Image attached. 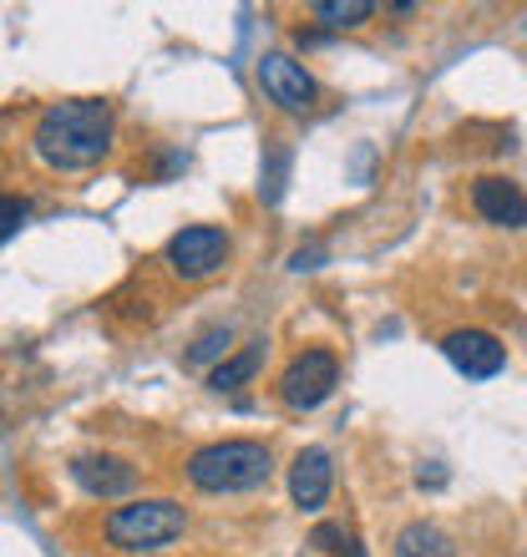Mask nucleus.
Masks as SVG:
<instances>
[{"mask_svg":"<svg viewBox=\"0 0 527 557\" xmlns=\"http://www.w3.org/2000/svg\"><path fill=\"white\" fill-rule=\"evenodd\" d=\"M112 107L102 97H66V102L41 107V117L30 127V152L51 173H87L112 152Z\"/></svg>","mask_w":527,"mask_h":557,"instance_id":"1","label":"nucleus"},{"mask_svg":"<svg viewBox=\"0 0 527 557\" xmlns=\"http://www.w3.org/2000/svg\"><path fill=\"white\" fill-rule=\"evenodd\" d=\"M183 528H188V512L168 497H143V502H127V507H112L102 522L107 543L122 547V553L168 547L173 537H183Z\"/></svg>","mask_w":527,"mask_h":557,"instance_id":"3","label":"nucleus"},{"mask_svg":"<svg viewBox=\"0 0 527 557\" xmlns=\"http://www.w3.org/2000/svg\"><path fill=\"white\" fill-rule=\"evenodd\" d=\"M395 557H456L452 537L437 528V522H406V528L395 532Z\"/></svg>","mask_w":527,"mask_h":557,"instance_id":"12","label":"nucleus"},{"mask_svg":"<svg viewBox=\"0 0 527 557\" xmlns=\"http://www.w3.org/2000/svg\"><path fill=\"white\" fill-rule=\"evenodd\" d=\"M330 482H335V467H330V451H324V446H305V451L294 456V467H290V497H294V507H305V512L324 507Z\"/></svg>","mask_w":527,"mask_h":557,"instance_id":"9","label":"nucleus"},{"mask_svg":"<svg viewBox=\"0 0 527 557\" xmlns=\"http://www.w3.org/2000/svg\"><path fill=\"white\" fill-rule=\"evenodd\" d=\"M340 543H345V532H340V528H330V522H320V528L309 532V547H320V553H335Z\"/></svg>","mask_w":527,"mask_h":557,"instance_id":"16","label":"nucleus"},{"mask_svg":"<svg viewBox=\"0 0 527 557\" xmlns=\"http://www.w3.org/2000/svg\"><path fill=\"white\" fill-rule=\"evenodd\" d=\"M274 456L264 441H213L188 456V482L198 492H254L269 482Z\"/></svg>","mask_w":527,"mask_h":557,"instance_id":"2","label":"nucleus"},{"mask_svg":"<svg viewBox=\"0 0 527 557\" xmlns=\"http://www.w3.org/2000/svg\"><path fill=\"white\" fill-rule=\"evenodd\" d=\"M340 385V360L330 350H299L284 366V375H279V400L290 406V411H315V406H324V400L335 396Z\"/></svg>","mask_w":527,"mask_h":557,"instance_id":"4","label":"nucleus"},{"mask_svg":"<svg viewBox=\"0 0 527 557\" xmlns=\"http://www.w3.org/2000/svg\"><path fill=\"white\" fill-rule=\"evenodd\" d=\"M471 208L498 228H527V193L513 177H477L471 183Z\"/></svg>","mask_w":527,"mask_h":557,"instance_id":"8","label":"nucleus"},{"mask_svg":"<svg viewBox=\"0 0 527 557\" xmlns=\"http://www.w3.org/2000/svg\"><path fill=\"white\" fill-rule=\"evenodd\" d=\"M229 335H234L229 324H223V330H204V335H198V345L188 350V360H193V366H204V360L223 355V350H229Z\"/></svg>","mask_w":527,"mask_h":557,"instance_id":"14","label":"nucleus"},{"mask_svg":"<svg viewBox=\"0 0 527 557\" xmlns=\"http://www.w3.org/2000/svg\"><path fill=\"white\" fill-rule=\"evenodd\" d=\"M264 366V339H249L238 355H229V360H219V366L208 370V391H238V385H249L254 375H259Z\"/></svg>","mask_w":527,"mask_h":557,"instance_id":"11","label":"nucleus"},{"mask_svg":"<svg viewBox=\"0 0 527 557\" xmlns=\"http://www.w3.org/2000/svg\"><path fill=\"white\" fill-rule=\"evenodd\" d=\"M229 253H234V244H229L223 228H213V223H188V228H177V234L168 238L162 259H168V269H173L177 278H208L229 264Z\"/></svg>","mask_w":527,"mask_h":557,"instance_id":"5","label":"nucleus"},{"mask_svg":"<svg viewBox=\"0 0 527 557\" xmlns=\"http://www.w3.org/2000/svg\"><path fill=\"white\" fill-rule=\"evenodd\" d=\"M441 355H446L467 381H492V375H502V366H507L502 339L487 335V330H452V335L441 339Z\"/></svg>","mask_w":527,"mask_h":557,"instance_id":"7","label":"nucleus"},{"mask_svg":"<svg viewBox=\"0 0 527 557\" xmlns=\"http://www.w3.org/2000/svg\"><path fill=\"white\" fill-rule=\"evenodd\" d=\"M254 76H259L264 97H269L279 112H309V107L320 102L315 76H309L294 57H284V51H264L259 66H254Z\"/></svg>","mask_w":527,"mask_h":557,"instance_id":"6","label":"nucleus"},{"mask_svg":"<svg viewBox=\"0 0 527 557\" xmlns=\"http://www.w3.org/2000/svg\"><path fill=\"white\" fill-rule=\"evenodd\" d=\"M309 11L320 15L330 30H351V26H366L370 15H376V5L370 0H315Z\"/></svg>","mask_w":527,"mask_h":557,"instance_id":"13","label":"nucleus"},{"mask_svg":"<svg viewBox=\"0 0 527 557\" xmlns=\"http://www.w3.org/2000/svg\"><path fill=\"white\" fill-rule=\"evenodd\" d=\"M72 476L87 497H122L137 486V467H127L122 456H76Z\"/></svg>","mask_w":527,"mask_h":557,"instance_id":"10","label":"nucleus"},{"mask_svg":"<svg viewBox=\"0 0 527 557\" xmlns=\"http://www.w3.org/2000/svg\"><path fill=\"white\" fill-rule=\"evenodd\" d=\"M26 219H30V203H26V198H15V193H11V198H5V223H0V238L11 244V238H15V228H21V223H26Z\"/></svg>","mask_w":527,"mask_h":557,"instance_id":"15","label":"nucleus"}]
</instances>
